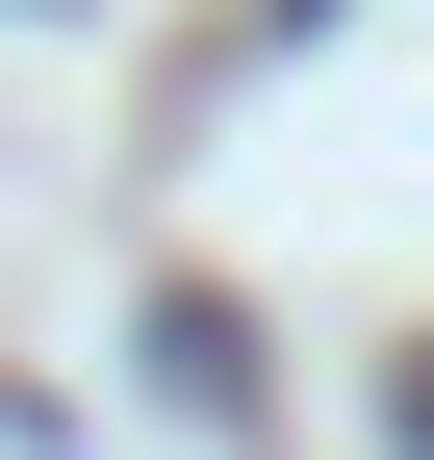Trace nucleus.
<instances>
[{
  "label": "nucleus",
  "instance_id": "obj_1",
  "mask_svg": "<svg viewBox=\"0 0 434 460\" xmlns=\"http://www.w3.org/2000/svg\"><path fill=\"white\" fill-rule=\"evenodd\" d=\"M409 435H434V384H409Z\"/></svg>",
  "mask_w": 434,
  "mask_h": 460
}]
</instances>
